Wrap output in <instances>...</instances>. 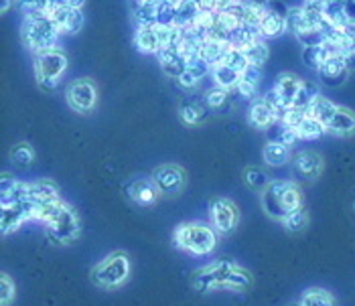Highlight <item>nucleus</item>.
<instances>
[{"instance_id":"obj_37","label":"nucleus","mask_w":355,"mask_h":306,"mask_svg":"<svg viewBox=\"0 0 355 306\" xmlns=\"http://www.w3.org/2000/svg\"><path fill=\"white\" fill-rule=\"evenodd\" d=\"M15 296H17L15 282H12V278L6 272H2V276H0V305L10 306L15 303Z\"/></svg>"},{"instance_id":"obj_19","label":"nucleus","mask_w":355,"mask_h":306,"mask_svg":"<svg viewBox=\"0 0 355 306\" xmlns=\"http://www.w3.org/2000/svg\"><path fill=\"white\" fill-rule=\"evenodd\" d=\"M179 118L187 126H199L207 120V104H201L197 100H185L179 106Z\"/></svg>"},{"instance_id":"obj_43","label":"nucleus","mask_w":355,"mask_h":306,"mask_svg":"<svg viewBox=\"0 0 355 306\" xmlns=\"http://www.w3.org/2000/svg\"><path fill=\"white\" fill-rule=\"evenodd\" d=\"M260 80H262V67H256V65H250L242 75V82L254 85V87L260 85Z\"/></svg>"},{"instance_id":"obj_42","label":"nucleus","mask_w":355,"mask_h":306,"mask_svg":"<svg viewBox=\"0 0 355 306\" xmlns=\"http://www.w3.org/2000/svg\"><path fill=\"white\" fill-rule=\"evenodd\" d=\"M225 100H227V91L221 89V87H216V89L207 91V96H205V104H207L209 108H214V110L221 108V106L225 104Z\"/></svg>"},{"instance_id":"obj_22","label":"nucleus","mask_w":355,"mask_h":306,"mask_svg":"<svg viewBox=\"0 0 355 306\" xmlns=\"http://www.w3.org/2000/svg\"><path fill=\"white\" fill-rule=\"evenodd\" d=\"M159 61H161V67H163V71L166 75H171V78H181V73L189 67L187 63H185V59L179 55V51H177V47H171V49H163L161 53H159Z\"/></svg>"},{"instance_id":"obj_29","label":"nucleus","mask_w":355,"mask_h":306,"mask_svg":"<svg viewBox=\"0 0 355 306\" xmlns=\"http://www.w3.org/2000/svg\"><path fill=\"white\" fill-rule=\"evenodd\" d=\"M246 59L250 61V65H256V67H262L264 63H266V59H268V47H266V43L264 41H260L258 37H254L250 43H246L242 49H240Z\"/></svg>"},{"instance_id":"obj_44","label":"nucleus","mask_w":355,"mask_h":306,"mask_svg":"<svg viewBox=\"0 0 355 306\" xmlns=\"http://www.w3.org/2000/svg\"><path fill=\"white\" fill-rule=\"evenodd\" d=\"M282 128H280V132H278V138L276 142H280V144H284V146H291L295 140H299L297 136V132H295V128H288V126H284V124H280Z\"/></svg>"},{"instance_id":"obj_17","label":"nucleus","mask_w":355,"mask_h":306,"mask_svg":"<svg viewBox=\"0 0 355 306\" xmlns=\"http://www.w3.org/2000/svg\"><path fill=\"white\" fill-rule=\"evenodd\" d=\"M325 130H327L329 134H333V136H341V138L352 136V134H355V114L349 110V108L339 106L337 111H335V116L331 118V122H329Z\"/></svg>"},{"instance_id":"obj_9","label":"nucleus","mask_w":355,"mask_h":306,"mask_svg":"<svg viewBox=\"0 0 355 306\" xmlns=\"http://www.w3.org/2000/svg\"><path fill=\"white\" fill-rule=\"evenodd\" d=\"M150 179L155 181L159 193L163 197L181 195L183 189H185V183H187V174H185L183 167L173 165V163L161 165V167L155 168L153 174H150Z\"/></svg>"},{"instance_id":"obj_16","label":"nucleus","mask_w":355,"mask_h":306,"mask_svg":"<svg viewBox=\"0 0 355 306\" xmlns=\"http://www.w3.org/2000/svg\"><path fill=\"white\" fill-rule=\"evenodd\" d=\"M232 43L230 41H223V39H216V37H205L201 41V51H199V59L209 65V67H216L219 63H223L225 55L232 51Z\"/></svg>"},{"instance_id":"obj_8","label":"nucleus","mask_w":355,"mask_h":306,"mask_svg":"<svg viewBox=\"0 0 355 306\" xmlns=\"http://www.w3.org/2000/svg\"><path fill=\"white\" fill-rule=\"evenodd\" d=\"M65 100H67V106L73 111L89 114V111H94L96 104H98V87L94 84V80H89V78L76 80L67 87Z\"/></svg>"},{"instance_id":"obj_15","label":"nucleus","mask_w":355,"mask_h":306,"mask_svg":"<svg viewBox=\"0 0 355 306\" xmlns=\"http://www.w3.org/2000/svg\"><path fill=\"white\" fill-rule=\"evenodd\" d=\"M319 75H321V84L329 85V87H337V85L343 84L349 75V65H347L345 57H329L323 63V67L319 69Z\"/></svg>"},{"instance_id":"obj_32","label":"nucleus","mask_w":355,"mask_h":306,"mask_svg":"<svg viewBox=\"0 0 355 306\" xmlns=\"http://www.w3.org/2000/svg\"><path fill=\"white\" fill-rule=\"evenodd\" d=\"M295 132H297V136L301 140H315L319 138L323 132H327V130H325V126L319 120H315L311 116H304L301 120V124L295 128Z\"/></svg>"},{"instance_id":"obj_45","label":"nucleus","mask_w":355,"mask_h":306,"mask_svg":"<svg viewBox=\"0 0 355 306\" xmlns=\"http://www.w3.org/2000/svg\"><path fill=\"white\" fill-rule=\"evenodd\" d=\"M177 82H179V85H181V87H185V89H191V87H195V85L199 84V80H197V78L193 75L189 69H185V71L181 73V78H179Z\"/></svg>"},{"instance_id":"obj_26","label":"nucleus","mask_w":355,"mask_h":306,"mask_svg":"<svg viewBox=\"0 0 355 306\" xmlns=\"http://www.w3.org/2000/svg\"><path fill=\"white\" fill-rule=\"evenodd\" d=\"M339 106H335L331 100L327 98H323V96H319L311 106H309V110H306V116H311V118H315V120H319L325 128H327V124L331 122V118L335 116V111H337Z\"/></svg>"},{"instance_id":"obj_46","label":"nucleus","mask_w":355,"mask_h":306,"mask_svg":"<svg viewBox=\"0 0 355 306\" xmlns=\"http://www.w3.org/2000/svg\"><path fill=\"white\" fill-rule=\"evenodd\" d=\"M331 2H333V0H306V4H304V6H309V8H317V10H325Z\"/></svg>"},{"instance_id":"obj_4","label":"nucleus","mask_w":355,"mask_h":306,"mask_svg":"<svg viewBox=\"0 0 355 306\" xmlns=\"http://www.w3.org/2000/svg\"><path fill=\"white\" fill-rule=\"evenodd\" d=\"M45 233H47V240L55 246H69V244L78 242V237L82 233V219H80L78 209L73 205L61 201L53 217L45 223Z\"/></svg>"},{"instance_id":"obj_30","label":"nucleus","mask_w":355,"mask_h":306,"mask_svg":"<svg viewBox=\"0 0 355 306\" xmlns=\"http://www.w3.org/2000/svg\"><path fill=\"white\" fill-rule=\"evenodd\" d=\"M211 73H214L216 85L221 87V89H225V91L232 89V87H238L240 80H242V75H240L238 71H234L232 67H227V65H223V63L211 67Z\"/></svg>"},{"instance_id":"obj_39","label":"nucleus","mask_w":355,"mask_h":306,"mask_svg":"<svg viewBox=\"0 0 355 306\" xmlns=\"http://www.w3.org/2000/svg\"><path fill=\"white\" fill-rule=\"evenodd\" d=\"M19 8L25 12V17H33V15H47L51 0H17Z\"/></svg>"},{"instance_id":"obj_40","label":"nucleus","mask_w":355,"mask_h":306,"mask_svg":"<svg viewBox=\"0 0 355 306\" xmlns=\"http://www.w3.org/2000/svg\"><path fill=\"white\" fill-rule=\"evenodd\" d=\"M223 65H227V67H232L234 71H238L240 75H244V71L250 67V61H248L246 55H244L240 49H232V51L225 55V59H223Z\"/></svg>"},{"instance_id":"obj_18","label":"nucleus","mask_w":355,"mask_h":306,"mask_svg":"<svg viewBox=\"0 0 355 306\" xmlns=\"http://www.w3.org/2000/svg\"><path fill=\"white\" fill-rule=\"evenodd\" d=\"M28 219H31L28 203H25V205H2V235L17 231Z\"/></svg>"},{"instance_id":"obj_3","label":"nucleus","mask_w":355,"mask_h":306,"mask_svg":"<svg viewBox=\"0 0 355 306\" xmlns=\"http://www.w3.org/2000/svg\"><path fill=\"white\" fill-rule=\"evenodd\" d=\"M130 272H132L130 255L126 251L118 250L112 251L104 260H100L92 268L89 278L102 290H116V288H122L130 280Z\"/></svg>"},{"instance_id":"obj_7","label":"nucleus","mask_w":355,"mask_h":306,"mask_svg":"<svg viewBox=\"0 0 355 306\" xmlns=\"http://www.w3.org/2000/svg\"><path fill=\"white\" fill-rule=\"evenodd\" d=\"M234 266H236V262H232V260H218L214 264H207V266L195 270L191 276L193 290H197V292L223 290Z\"/></svg>"},{"instance_id":"obj_36","label":"nucleus","mask_w":355,"mask_h":306,"mask_svg":"<svg viewBox=\"0 0 355 306\" xmlns=\"http://www.w3.org/2000/svg\"><path fill=\"white\" fill-rule=\"evenodd\" d=\"M301 306H335V298L323 288H309L302 294Z\"/></svg>"},{"instance_id":"obj_21","label":"nucleus","mask_w":355,"mask_h":306,"mask_svg":"<svg viewBox=\"0 0 355 306\" xmlns=\"http://www.w3.org/2000/svg\"><path fill=\"white\" fill-rule=\"evenodd\" d=\"M301 84L302 80H299L297 75H293V73H282V75H278L274 89H276V93L284 100V104L293 108L295 98H297V93H299V89H301Z\"/></svg>"},{"instance_id":"obj_25","label":"nucleus","mask_w":355,"mask_h":306,"mask_svg":"<svg viewBox=\"0 0 355 306\" xmlns=\"http://www.w3.org/2000/svg\"><path fill=\"white\" fill-rule=\"evenodd\" d=\"M288 156H291L288 146H284V144H280L276 140H270L264 146V150H262V159L270 167H282V165H286L288 163Z\"/></svg>"},{"instance_id":"obj_31","label":"nucleus","mask_w":355,"mask_h":306,"mask_svg":"<svg viewBox=\"0 0 355 306\" xmlns=\"http://www.w3.org/2000/svg\"><path fill=\"white\" fill-rule=\"evenodd\" d=\"M244 181L252 191L264 193L268 189V185L272 183V179L268 177V172H264L258 167H246L244 168Z\"/></svg>"},{"instance_id":"obj_24","label":"nucleus","mask_w":355,"mask_h":306,"mask_svg":"<svg viewBox=\"0 0 355 306\" xmlns=\"http://www.w3.org/2000/svg\"><path fill=\"white\" fill-rule=\"evenodd\" d=\"M284 30H286V15H278V12L268 8L262 23H260L258 33L262 37H280Z\"/></svg>"},{"instance_id":"obj_6","label":"nucleus","mask_w":355,"mask_h":306,"mask_svg":"<svg viewBox=\"0 0 355 306\" xmlns=\"http://www.w3.org/2000/svg\"><path fill=\"white\" fill-rule=\"evenodd\" d=\"M67 69V55L61 49H51L35 55V78L41 89H53Z\"/></svg>"},{"instance_id":"obj_20","label":"nucleus","mask_w":355,"mask_h":306,"mask_svg":"<svg viewBox=\"0 0 355 306\" xmlns=\"http://www.w3.org/2000/svg\"><path fill=\"white\" fill-rule=\"evenodd\" d=\"M201 41H203V39H201L199 35H195L191 28H185V35H183L181 43L177 45V51H179V55L185 59L187 65H193V63L201 61V59H199Z\"/></svg>"},{"instance_id":"obj_2","label":"nucleus","mask_w":355,"mask_h":306,"mask_svg":"<svg viewBox=\"0 0 355 306\" xmlns=\"http://www.w3.org/2000/svg\"><path fill=\"white\" fill-rule=\"evenodd\" d=\"M173 244L179 250L201 258L218 248V231L214 225L205 222H185L177 225Z\"/></svg>"},{"instance_id":"obj_41","label":"nucleus","mask_w":355,"mask_h":306,"mask_svg":"<svg viewBox=\"0 0 355 306\" xmlns=\"http://www.w3.org/2000/svg\"><path fill=\"white\" fill-rule=\"evenodd\" d=\"M264 102H266V106L274 111V116H276V120L280 122L282 120V116L286 114V110L291 108V106H286L284 104V100L276 93V89H270V91H266V96H264Z\"/></svg>"},{"instance_id":"obj_49","label":"nucleus","mask_w":355,"mask_h":306,"mask_svg":"<svg viewBox=\"0 0 355 306\" xmlns=\"http://www.w3.org/2000/svg\"><path fill=\"white\" fill-rule=\"evenodd\" d=\"M343 33H345L347 37H352V39L355 41V21H349V23H347V27L343 28Z\"/></svg>"},{"instance_id":"obj_51","label":"nucleus","mask_w":355,"mask_h":306,"mask_svg":"<svg viewBox=\"0 0 355 306\" xmlns=\"http://www.w3.org/2000/svg\"><path fill=\"white\" fill-rule=\"evenodd\" d=\"M337 2H341V4H349V2H355V0H337Z\"/></svg>"},{"instance_id":"obj_33","label":"nucleus","mask_w":355,"mask_h":306,"mask_svg":"<svg viewBox=\"0 0 355 306\" xmlns=\"http://www.w3.org/2000/svg\"><path fill=\"white\" fill-rule=\"evenodd\" d=\"M321 93H319V85L313 84V82H302L301 89H299V93H297V98H295V104H293V108H299V110H309V106L319 98Z\"/></svg>"},{"instance_id":"obj_35","label":"nucleus","mask_w":355,"mask_h":306,"mask_svg":"<svg viewBox=\"0 0 355 306\" xmlns=\"http://www.w3.org/2000/svg\"><path fill=\"white\" fill-rule=\"evenodd\" d=\"M323 15H325V19H327L333 27L341 28V30L347 27V23H349L347 10H345V4H341V2H337V0H333V2L329 4L327 8L323 10Z\"/></svg>"},{"instance_id":"obj_47","label":"nucleus","mask_w":355,"mask_h":306,"mask_svg":"<svg viewBox=\"0 0 355 306\" xmlns=\"http://www.w3.org/2000/svg\"><path fill=\"white\" fill-rule=\"evenodd\" d=\"M244 6H262V8H266V0H240Z\"/></svg>"},{"instance_id":"obj_48","label":"nucleus","mask_w":355,"mask_h":306,"mask_svg":"<svg viewBox=\"0 0 355 306\" xmlns=\"http://www.w3.org/2000/svg\"><path fill=\"white\" fill-rule=\"evenodd\" d=\"M65 6H69V8H82L83 4H85V0H61Z\"/></svg>"},{"instance_id":"obj_38","label":"nucleus","mask_w":355,"mask_h":306,"mask_svg":"<svg viewBox=\"0 0 355 306\" xmlns=\"http://www.w3.org/2000/svg\"><path fill=\"white\" fill-rule=\"evenodd\" d=\"M288 231H293V233H299L302 229H306L309 227V213L304 211V207L299 209V211H295V213H291L284 223H282Z\"/></svg>"},{"instance_id":"obj_34","label":"nucleus","mask_w":355,"mask_h":306,"mask_svg":"<svg viewBox=\"0 0 355 306\" xmlns=\"http://www.w3.org/2000/svg\"><path fill=\"white\" fill-rule=\"evenodd\" d=\"M10 161L19 168H28L35 163V150L28 142H19L10 150Z\"/></svg>"},{"instance_id":"obj_1","label":"nucleus","mask_w":355,"mask_h":306,"mask_svg":"<svg viewBox=\"0 0 355 306\" xmlns=\"http://www.w3.org/2000/svg\"><path fill=\"white\" fill-rule=\"evenodd\" d=\"M264 213L274 222L284 223V219L302 209V193L293 181H272L268 189L260 195Z\"/></svg>"},{"instance_id":"obj_12","label":"nucleus","mask_w":355,"mask_h":306,"mask_svg":"<svg viewBox=\"0 0 355 306\" xmlns=\"http://www.w3.org/2000/svg\"><path fill=\"white\" fill-rule=\"evenodd\" d=\"M126 195L132 203H137L140 207H150V205H155L159 201V197H163L159 193V189H157V185H155V181L150 177L148 179L142 177V179L130 181L128 187H126Z\"/></svg>"},{"instance_id":"obj_23","label":"nucleus","mask_w":355,"mask_h":306,"mask_svg":"<svg viewBox=\"0 0 355 306\" xmlns=\"http://www.w3.org/2000/svg\"><path fill=\"white\" fill-rule=\"evenodd\" d=\"M248 122H250L252 128L264 130V128H270L272 122H276V116H274V111L266 106V102L260 100V102H254V104H252V108L248 111Z\"/></svg>"},{"instance_id":"obj_11","label":"nucleus","mask_w":355,"mask_h":306,"mask_svg":"<svg viewBox=\"0 0 355 306\" xmlns=\"http://www.w3.org/2000/svg\"><path fill=\"white\" fill-rule=\"evenodd\" d=\"M47 17L51 19L59 35H71L83 27V15L80 8H69L65 4H51Z\"/></svg>"},{"instance_id":"obj_13","label":"nucleus","mask_w":355,"mask_h":306,"mask_svg":"<svg viewBox=\"0 0 355 306\" xmlns=\"http://www.w3.org/2000/svg\"><path fill=\"white\" fill-rule=\"evenodd\" d=\"M31 199V183L17 181L8 172H2V205H25Z\"/></svg>"},{"instance_id":"obj_52","label":"nucleus","mask_w":355,"mask_h":306,"mask_svg":"<svg viewBox=\"0 0 355 306\" xmlns=\"http://www.w3.org/2000/svg\"><path fill=\"white\" fill-rule=\"evenodd\" d=\"M293 306H301V303H299V305H293Z\"/></svg>"},{"instance_id":"obj_14","label":"nucleus","mask_w":355,"mask_h":306,"mask_svg":"<svg viewBox=\"0 0 355 306\" xmlns=\"http://www.w3.org/2000/svg\"><path fill=\"white\" fill-rule=\"evenodd\" d=\"M323 168H325L323 156L313 152V150L299 152L297 159H295V174L301 181H315V179H319Z\"/></svg>"},{"instance_id":"obj_50","label":"nucleus","mask_w":355,"mask_h":306,"mask_svg":"<svg viewBox=\"0 0 355 306\" xmlns=\"http://www.w3.org/2000/svg\"><path fill=\"white\" fill-rule=\"evenodd\" d=\"M8 6H10V0H2V12H6Z\"/></svg>"},{"instance_id":"obj_28","label":"nucleus","mask_w":355,"mask_h":306,"mask_svg":"<svg viewBox=\"0 0 355 306\" xmlns=\"http://www.w3.org/2000/svg\"><path fill=\"white\" fill-rule=\"evenodd\" d=\"M252 284H254V276H252V272L236 264V266H234V270H232V274H230V278H227V282H225V288H223V290L246 292V290L252 288Z\"/></svg>"},{"instance_id":"obj_5","label":"nucleus","mask_w":355,"mask_h":306,"mask_svg":"<svg viewBox=\"0 0 355 306\" xmlns=\"http://www.w3.org/2000/svg\"><path fill=\"white\" fill-rule=\"evenodd\" d=\"M57 30H55L53 23L47 15H33V17H25L23 25H21V39L23 45L27 47L31 53L39 55L45 51L55 49L57 43Z\"/></svg>"},{"instance_id":"obj_27","label":"nucleus","mask_w":355,"mask_h":306,"mask_svg":"<svg viewBox=\"0 0 355 306\" xmlns=\"http://www.w3.org/2000/svg\"><path fill=\"white\" fill-rule=\"evenodd\" d=\"M135 45L140 53H146V55H150V53L159 55V51H161L159 41H157V33L153 27H138L137 35H135Z\"/></svg>"},{"instance_id":"obj_10","label":"nucleus","mask_w":355,"mask_h":306,"mask_svg":"<svg viewBox=\"0 0 355 306\" xmlns=\"http://www.w3.org/2000/svg\"><path fill=\"white\" fill-rule=\"evenodd\" d=\"M209 217H211V225L216 227L219 233H232L238 223H240V209L232 199L225 197H218L211 201L209 205Z\"/></svg>"}]
</instances>
